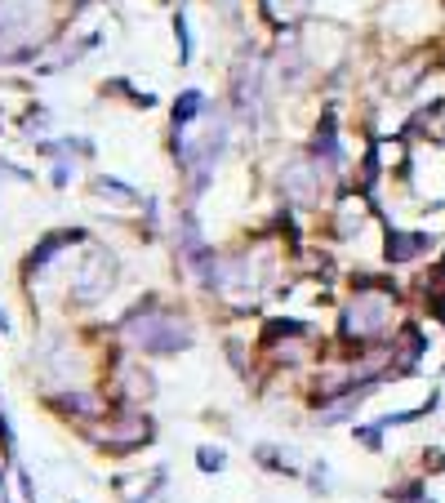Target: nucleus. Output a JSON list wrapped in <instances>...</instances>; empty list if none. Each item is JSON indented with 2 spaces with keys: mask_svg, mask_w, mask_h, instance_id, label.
<instances>
[{
  "mask_svg": "<svg viewBox=\"0 0 445 503\" xmlns=\"http://www.w3.org/2000/svg\"><path fill=\"white\" fill-rule=\"evenodd\" d=\"M107 339L121 352H134L143 361H165V357L192 352L196 339H201V325H196V312L183 298L147 290L143 298H134V303L107 325Z\"/></svg>",
  "mask_w": 445,
  "mask_h": 503,
  "instance_id": "f257e3e1",
  "label": "nucleus"
},
{
  "mask_svg": "<svg viewBox=\"0 0 445 503\" xmlns=\"http://www.w3.org/2000/svg\"><path fill=\"white\" fill-rule=\"evenodd\" d=\"M121 276H125V263L116 254V245H107L103 237H94L76 249V254L67 259V267H62V308H67V316H85L94 308H103L111 294L121 290Z\"/></svg>",
  "mask_w": 445,
  "mask_h": 503,
  "instance_id": "f03ea898",
  "label": "nucleus"
},
{
  "mask_svg": "<svg viewBox=\"0 0 445 503\" xmlns=\"http://www.w3.org/2000/svg\"><path fill=\"white\" fill-rule=\"evenodd\" d=\"M58 40L54 0H0V67L36 63Z\"/></svg>",
  "mask_w": 445,
  "mask_h": 503,
  "instance_id": "7ed1b4c3",
  "label": "nucleus"
},
{
  "mask_svg": "<svg viewBox=\"0 0 445 503\" xmlns=\"http://www.w3.org/2000/svg\"><path fill=\"white\" fill-rule=\"evenodd\" d=\"M392 312H397V290H392V281L356 276L352 298L339 312V339L348 347H356V352H366L370 343L392 334Z\"/></svg>",
  "mask_w": 445,
  "mask_h": 503,
  "instance_id": "20e7f679",
  "label": "nucleus"
},
{
  "mask_svg": "<svg viewBox=\"0 0 445 503\" xmlns=\"http://www.w3.org/2000/svg\"><path fill=\"white\" fill-rule=\"evenodd\" d=\"M329 183H334V170L325 161H317L307 147H294L276 161L272 170V188L281 196V210L299 214V210H325L329 200Z\"/></svg>",
  "mask_w": 445,
  "mask_h": 503,
  "instance_id": "39448f33",
  "label": "nucleus"
},
{
  "mask_svg": "<svg viewBox=\"0 0 445 503\" xmlns=\"http://www.w3.org/2000/svg\"><path fill=\"white\" fill-rule=\"evenodd\" d=\"M80 437L107 459H129L156 441V418L152 410H138V406H107L103 418L80 428Z\"/></svg>",
  "mask_w": 445,
  "mask_h": 503,
  "instance_id": "423d86ee",
  "label": "nucleus"
},
{
  "mask_svg": "<svg viewBox=\"0 0 445 503\" xmlns=\"http://www.w3.org/2000/svg\"><path fill=\"white\" fill-rule=\"evenodd\" d=\"M89 196L103 200L98 210L129 214V219H143V210H147V200H143V192L134 188V183H125V178H116V174H103V170L89 178Z\"/></svg>",
  "mask_w": 445,
  "mask_h": 503,
  "instance_id": "0eeeda50",
  "label": "nucleus"
},
{
  "mask_svg": "<svg viewBox=\"0 0 445 503\" xmlns=\"http://www.w3.org/2000/svg\"><path fill=\"white\" fill-rule=\"evenodd\" d=\"M116 499L121 503H170L165 467H152V472H143V477H121L116 481Z\"/></svg>",
  "mask_w": 445,
  "mask_h": 503,
  "instance_id": "6e6552de",
  "label": "nucleus"
},
{
  "mask_svg": "<svg viewBox=\"0 0 445 503\" xmlns=\"http://www.w3.org/2000/svg\"><path fill=\"white\" fill-rule=\"evenodd\" d=\"M383 254H388V263H414L423 254H432V237H427V232H397L392 227Z\"/></svg>",
  "mask_w": 445,
  "mask_h": 503,
  "instance_id": "1a4fd4ad",
  "label": "nucleus"
},
{
  "mask_svg": "<svg viewBox=\"0 0 445 503\" xmlns=\"http://www.w3.org/2000/svg\"><path fill=\"white\" fill-rule=\"evenodd\" d=\"M214 107V98H205L201 90H183L170 103V134H178V129H192L196 121H201V116Z\"/></svg>",
  "mask_w": 445,
  "mask_h": 503,
  "instance_id": "9d476101",
  "label": "nucleus"
},
{
  "mask_svg": "<svg viewBox=\"0 0 445 503\" xmlns=\"http://www.w3.org/2000/svg\"><path fill=\"white\" fill-rule=\"evenodd\" d=\"M196 467H201V472H223L227 450L223 445H196Z\"/></svg>",
  "mask_w": 445,
  "mask_h": 503,
  "instance_id": "9b49d317",
  "label": "nucleus"
},
{
  "mask_svg": "<svg viewBox=\"0 0 445 503\" xmlns=\"http://www.w3.org/2000/svg\"><path fill=\"white\" fill-rule=\"evenodd\" d=\"M0 490H5V477H0Z\"/></svg>",
  "mask_w": 445,
  "mask_h": 503,
  "instance_id": "f8f14e48",
  "label": "nucleus"
}]
</instances>
